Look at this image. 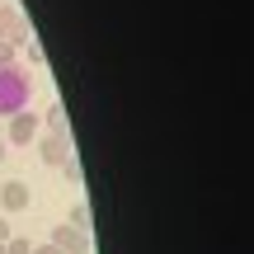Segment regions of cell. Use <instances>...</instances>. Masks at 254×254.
Instances as JSON below:
<instances>
[{"label": "cell", "instance_id": "obj_4", "mask_svg": "<svg viewBox=\"0 0 254 254\" xmlns=\"http://www.w3.org/2000/svg\"><path fill=\"white\" fill-rule=\"evenodd\" d=\"M52 245L62 250V254H90V236H85L80 226H71V221H66V226L52 231Z\"/></svg>", "mask_w": 254, "mask_h": 254}, {"label": "cell", "instance_id": "obj_3", "mask_svg": "<svg viewBox=\"0 0 254 254\" xmlns=\"http://www.w3.org/2000/svg\"><path fill=\"white\" fill-rule=\"evenodd\" d=\"M0 43H9V47L28 43V24H24V14L14 5H0Z\"/></svg>", "mask_w": 254, "mask_h": 254}, {"label": "cell", "instance_id": "obj_1", "mask_svg": "<svg viewBox=\"0 0 254 254\" xmlns=\"http://www.w3.org/2000/svg\"><path fill=\"white\" fill-rule=\"evenodd\" d=\"M28 94H33V80H28L24 66H0V118H9V113L28 109Z\"/></svg>", "mask_w": 254, "mask_h": 254}, {"label": "cell", "instance_id": "obj_13", "mask_svg": "<svg viewBox=\"0 0 254 254\" xmlns=\"http://www.w3.org/2000/svg\"><path fill=\"white\" fill-rule=\"evenodd\" d=\"M5 151H9V146H5V141H0V165H5Z\"/></svg>", "mask_w": 254, "mask_h": 254}, {"label": "cell", "instance_id": "obj_12", "mask_svg": "<svg viewBox=\"0 0 254 254\" xmlns=\"http://www.w3.org/2000/svg\"><path fill=\"white\" fill-rule=\"evenodd\" d=\"M33 254H62V250H57L52 240H47V245H33Z\"/></svg>", "mask_w": 254, "mask_h": 254}, {"label": "cell", "instance_id": "obj_15", "mask_svg": "<svg viewBox=\"0 0 254 254\" xmlns=\"http://www.w3.org/2000/svg\"><path fill=\"white\" fill-rule=\"evenodd\" d=\"M0 254H5V245H0Z\"/></svg>", "mask_w": 254, "mask_h": 254}, {"label": "cell", "instance_id": "obj_8", "mask_svg": "<svg viewBox=\"0 0 254 254\" xmlns=\"http://www.w3.org/2000/svg\"><path fill=\"white\" fill-rule=\"evenodd\" d=\"M71 226L90 231V207H85V202H75V207H71Z\"/></svg>", "mask_w": 254, "mask_h": 254}, {"label": "cell", "instance_id": "obj_7", "mask_svg": "<svg viewBox=\"0 0 254 254\" xmlns=\"http://www.w3.org/2000/svg\"><path fill=\"white\" fill-rule=\"evenodd\" d=\"M57 170H62V174H66V179H71V184H80V160H75V151L66 155V160L57 165Z\"/></svg>", "mask_w": 254, "mask_h": 254}, {"label": "cell", "instance_id": "obj_11", "mask_svg": "<svg viewBox=\"0 0 254 254\" xmlns=\"http://www.w3.org/2000/svg\"><path fill=\"white\" fill-rule=\"evenodd\" d=\"M9 236H14V231H9V221H5V212H0V245H5Z\"/></svg>", "mask_w": 254, "mask_h": 254}, {"label": "cell", "instance_id": "obj_10", "mask_svg": "<svg viewBox=\"0 0 254 254\" xmlns=\"http://www.w3.org/2000/svg\"><path fill=\"white\" fill-rule=\"evenodd\" d=\"M9 62H14V47H9V43H0V66H9Z\"/></svg>", "mask_w": 254, "mask_h": 254}, {"label": "cell", "instance_id": "obj_2", "mask_svg": "<svg viewBox=\"0 0 254 254\" xmlns=\"http://www.w3.org/2000/svg\"><path fill=\"white\" fill-rule=\"evenodd\" d=\"M38 141V113L19 109L9 113V127H5V146H33Z\"/></svg>", "mask_w": 254, "mask_h": 254}, {"label": "cell", "instance_id": "obj_14", "mask_svg": "<svg viewBox=\"0 0 254 254\" xmlns=\"http://www.w3.org/2000/svg\"><path fill=\"white\" fill-rule=\"evenodd\" d=\"M0 5H9V0H0Z\"/></svg>", "mask_w": 254, "mask_h": 254}, {"label": "cell", "instance_id": "obj_5", "mask_svg": "<svg viewBox=\"0 0 254 254\" xmlns=\"http://www.w3.org/2000/svg\"><path fill=\"white\" fill-rule=\"evenodd\" d=\"M38 155H43L47 165H62L66 155H71V136H66V132H47V136H38Z\"/></svg>", "mask_w": 254, "mask_h": 254}, {"label": "cell", "instance_id": "obj_6", "mask_svg": "<svg viewBox=\"0 0 254 254\" xmlns=\"http://www.w3.org/2000/svg\"><path fill=\"white\" fill-rule=\"evenodd\" d=\"M28 198H33V193H28L24 179H5L0 184V212H24Z\"/></svg>", "mask_w": 254, "mask_h": 254}, {"label": "cell", "instance_id": "obj_9", "mask_svg": "<svg viewBox=\"0 0 254 254\" xmlns=\"http://www.w3.org/2000/svg\"><path fill=\"white\" fill-rule=\"evenodd\" d=\"M5 254H33V240H19V236H9V240H5Z\"/></svg>", "mask_w": 254, "mask_h": 254}]
</instances>
